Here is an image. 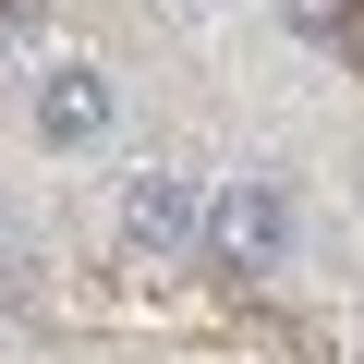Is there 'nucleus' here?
Listing matches in <instances>:
<instances>
[{
  "label": "nucleus",
  "instance_id": "1",
  "mask_svg": "<svg viewBox=\"0 0 364 364\" xmlns=\"http://www.w3.org/2000/svg\"><path fill=\"white\" fill-rule=\"evenodd\" d=\"M195 255L207 267H231V279H267L279 255H291V195L267 170H243L231 195H207V219H195Z\"/></svg>",
  "mask_w": 364,
  "mask_h": 364
},
{
  "label": "nucleus",
  "instance_id": "2",
  "mask_svg": "<svg viewBox=\"0 0 364 364\" xmlns=\"http://www.w3.org/2000/svg\"><path fill=\"white\" fill-rule=\"evenodd\" d=\"M195 219H207V195L182 170H134L122 182V243L134 255H195Z\"/></svg>",
  "mask_w": 364,
  "mask_h": 364
},
{
  "label": "nucleus",
  "instance_id": "3",
  "mask_svg": "<svg viewBox=\"0 0 364 364\" xmlns=\"http://www.w3.org/2000/svg\"><path fill=\"white\" fill-rule=\"evenodd\" d=\"M37 134H49V146H97V134H109V73L49 61V73H37Z\"/></svg>",
  "mask_w": 364,
  "mask_h": 364
},
{
  "label": "nucleus",
  "instance_id": "4",
  "mask_svg": "<svg viewBox=\"0 0 364 364\" xmlns=\"http://www.w3.org/2000/svg\"><path fill=\"white\" fill-rule=\"evenodd\" d=\"M37 49H49V13H37V0H0V85H13Z\"/></svg>",
  "mask_w": 364,
  "mask_h": 364
},
{
  "label": "nucleus",
  "instance_id": "5",
  "mask_svg": "<svg viewBox=\"0 0 364 364\" xmlns=\"http://www.w3.org/2000/svg\"><path fill=\"white\" fill-rule=\"evenodd\" d=\"M182 13H231V0H182Z\"/></svg>",
  "mask_w": 364,
  "mask_h": 364
}]
</instances>
